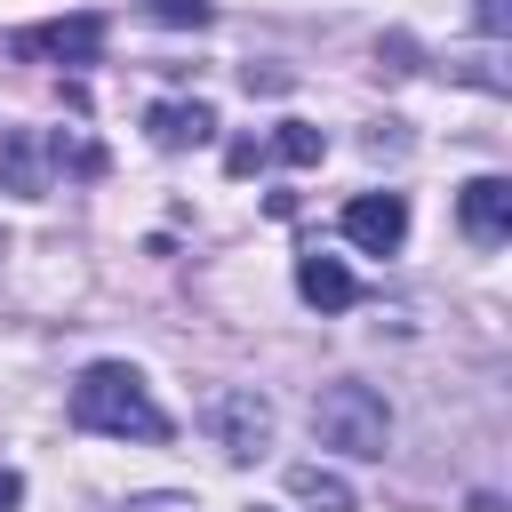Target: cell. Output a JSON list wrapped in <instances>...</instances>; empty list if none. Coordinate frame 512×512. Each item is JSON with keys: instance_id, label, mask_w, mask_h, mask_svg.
Here are the masks:
<instances>
[{"instance_id": "cell-14", "label": "cell", "mask_w": 512, "mask_h": 512, "mask_svg": "<svg viewBox=\"0 0 512 512\" xmlns=\"http://www.w3.org/2000/svg\"><path fill=\"white\" fill-rule=\"evenodd\" d=\"M136 512H176V504H136Z\"/></svg>"}, {"instance_id": "cell-7", "label": "cell", "mask_w": 512, "mask_h": 512, "mask_svg": "<svg viewBox=\"0 0 512 512\" xmlns=\"http://www.w3.org/2000/svg\"><path fill=\"white\" fill-rule=\"evenodd\" d=\"M296 288H304V304H320V312L360 304V280H352L336 256H304V264H296Z\"/></svg>"}, {"instance_id": "cell-13", "label": "cell", "mask_w": 512, "mask_h": 512, "mask_svg": "<svg viewBox=\"0 0 512 512\" xmlns=\"http://www.w3.org/2000/svg\"><path fill=\"white\" fill-rule=\"evenodd\" d=\"M480 32H504V0H480Z\"/></svg>"}, {"instance_id": "cell-12", "label": "cell", "mask_w": 512, "mask_h": 512, "mask_svg": "<svg viewBox=\"0 0 512 512\" xmlns=\"http://www.w3.org/2000/svg\"><path fill=\"white\" fill-rule=\"evenodd\" d=\"M16 504H24V480H16L8 464H0V512H16Z\"/></svg>"}, {"instance_id": "cell-10", "label": "cell", "mask_w": 512, "mask_h": 512, "mask_svg": "<svg viewBox=\"0 0 512 512\" xmlns=\"http://www.w3.org/2000/svg\"><path fill=\"white\" fill-rule=\"evenodd\" d=\"M264 152H280V160H320L328 144H320V128H304V120H288V128H280V136H272Z\"/></svg>"}, {"instance_id": "cell-8", "label": "cell", "mask_w": 512, "mask_h": 512, "mask_svg": "<svg viewBox=\"0 0 512 512\" xmlns=\"http://www.w3.org/2000/svg\"><path fill=\"white\" fill-rule=\"evenodd\" d=\"M216 136V112L208 104H152V144L184 152V144H208Z\"/></svg>"}, {"instance_id": "cell-5", "label": "cell", "mask_w": 512, "mask_h": 512, "mask_svg": "<svg viewBox=\"0 0 512 512\" xmlns=\"http://www.w3.org/2000/svg\"><path fill=\"white\" fill-rule=\"evenodd\" d=\"M208 424H216L224 456H264V440H272V408H264L256 392H216Z\"/></svg>"}, {"instance_id": "cell-1", "label": "cell", "mask_w": 512, "mask_h": 512, "mask_svg": "<svg viewBox=\"0 0 512 512\" xmlns=\"http://www.w3.org/2000/svg\"><path fill=\"white\" fill-rule=\"evenodd\" d=\"M72 424H80V432H104V440H168V416H160L152 384H144L128 360L80 368V384H72Z\"/></svg>"}, {"instance_id": "cell-11", "label": "cell", "mask_w": 512, "mask_h": 512, "mask_svg": "<svg viewBox=\"0 0 512 512\" xmlns=\"http://www.w3.org/2000/svg\"><path fill=\"white\" fill-rule=\"evenodd\" d=\"M160 24H208V0H152Z\"/></svg>"}, {"instance_id": "cell-6", "label": "cell", "mask_w": 512, "mask_h": 512, "mask_svg": "<svg viewBox=\"0 0 512 512\" xmlns=\"http://www.w3.org/2000/svg\"><path fill=\"white\" fill-rule=\"evenodd\" d=\"M456 216H464V232H472L480 248H496V240L512 232V184H504V176H472V184L456 192Z\"/></svg>"}, {"instance_id": "cell-4", "label": "cell", "mask_w": 512, "mask_h": 512, "mask_svg": "<svg viewBox=\"0 0 512 512\" xmlns=\"http://www.w3.org/2000/svg\"><path fill=\"white\" fill-rule=\"evenodd\" d=\"M344 240L368 248V256H392V248L408 240V200H400V192H360V200H344Z\"/></svg>"}, {"instance_id": "cell-9", "label": "cell", "mask_w": 512, "mask_h": 512, "mask_svg": "<svg viewBox=\"0 0 512 512\" xmlns=\"http://www.w3.org/2000/svg\"><path fill=\"white\" fill-rule=\"evenodd\" d=\"M288 496L312 504V512H352V488H344L336 472H320V464H296V472H288Z\"/></svg>"}, {"instance_id": "cell-2", "label": "cell", "mask_w": 512, "mask_h": 512, "mask_svg": "<svg viewBox=\"0 0 512 512\" xmlns=\"http://www.w3.org/2000/svg\"><path fill=\"white\" fill-rule=\"evenodd\" d=\"M312 432H320L328 448H344V456H384V448H392V408H384L368 384L336 376V384L312 392Z\"/></svg>"}, {"instance_id": "cell-3", "label": "cell", "mask_w": 512, "mask_h": 512, "mask_svg": "<svg viewBox=\"0 0 512 512\" xmlns=\"http://www.w3.org/2000/svg\"><path fill=\"white\" fill-rule=\"evenodd\" d=\"M24 64H96L104 56V16H56V24H24L8 40Z\"/></svg>"}]
</instances>
